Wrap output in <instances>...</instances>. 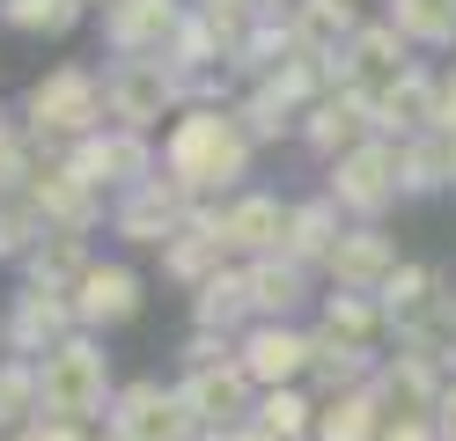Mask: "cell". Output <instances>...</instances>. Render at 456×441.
I'll list each match as a JSON object with an SVG mask.
<instances>
[{"label":"cell","instance_id":"obj_1","mask_svg":"<svg viewBox=\"0 0 456 441\" xmlns=\"http://www.w3.org/2000/svg\"><path fill=\"white\" fill-rule=\"evenodd\" d=\"M250 162H258V147L236 126V110H184L177 126L162 133V176L184 184L191 199L250 192Z\"/></svg>","mask_w":456,"mask_h":441},{"label":"cell","instance_id":"obj_2","mask_svg":"<svg viewBox=\"0 0 456 441\" xmlns=\"http://www.w3.org/2000/svg\"><path fill=\"white\" fill-rule=\"evenodd\" d=\"M15 110H22V133L37 140V155H67V147L96 140L110 126V118H103V67H89V59H60V67H45L15 96Z\"/></svg>","mask_w":456,"mask_h":441},{"label":"cell","instance_id":"obj_3","mask_svg":"<svg viewBox=\"0 0 456 441\" xmlns=\"http://www.w3.org/2000/svg\"><path fill=\"white\" fill-rule=\"evenodd\" d=\"M110 397H118V375H110L103 339L74 331L37 361V420H74V427H103Z\"/></svg>","mask_w":456,"mask_h":441},{"label":"cell","instance_id":"obj_4","mask_svg":"<svg viewBox=\"0 0 456 441\" xmlns=\"http://www.w3.org/2000/svg\"><path fill=\"white\" fill-rule=\"evenodd\" d=\"M184 110H191V96L169 59H103V118L110 126L162 140Z\"/></svg>","mask_w":456,"mask_h":441},{"label":"cell","instance_id":"obj_5","mask_svg":"<svg viewBox=\"0 0 456 441\" xmlns=\"http://www.w3.org/2000/svg\"><path fill=\"white\" fill-rule=\"evenodd\" d=\"M324 199L354 228H383V214L405 199V192H397V140H361L354 155L324 162Z\"/></svg>","mask_w":456,"mask_h":441},{"label":"cell","instance_id":"obj_6","mask_svg":"<svg viewBox=\"0 0 456 441\" xmlns=\"http://www.w3.org/2000/svg\"><path fill=\"white\" fill-rule=\"evenodd\" d=\"M103 434H118V441H199V420L184 412L177 382L133 375V382H118V397H110Z\"/></svg>","mask_w":456,"mask_h":441},{"label":"cell","instance_id":"obj_7","mask_svg":"<svg viewBox=\"0 0 456 441\" xmlns=\"http://www.w3.org/2000/svg\"><path fill=\"white\" fill-rule=\"evenodd\" d=\"M191 206H199V199H191L184 184H169V176L155 169L148 184H133V192L110 199V221H103V228L118 235L126 250H162L169 235H184V228H191Z\"/></svg>","mask_w":456,"mask_h":441},{"label":"cell","instance_id":"obj_8","mask_svg":"<svg viewBox=\"0 0 456 441\" xmlns=\"http://www.w3.org/2000/svg\"><path fill=\"white\" fill-rule=\"evenodd\" d=\"M67 169H74V176H81L89 192L118 199V192L148 184V176L162 169V140H148V133H126V126H103L96 140L67 147Z\"/></svg>","mask_w":456,"mask_h":441},{"label":"cell","instance_id":"obj_9","mask_svg":"<svg viewBox=\"0 0 456 441\" xmlns=\"http://www.w3.org/2000/svg\"><path fill=\"white\" fill-rule=\"evenodd\" d=\"M140 309H148V273H140L133 257H96L89 273H81V287H74V323L89 339L126 331Z\"/></svg>","mask_w":456,"mask_h":441},{"label":"cell","instance_id":"obj_10","mask_svg":"<svg viewBox=\"0 0 456 441\" xmlns=\"http://www.w3.org/2000/svg\"><path fill=\"white\" fill-rule=\"evenodd\" d=\"M191 0H103L96 8V45L110 59H162L177 37Z\"/></svg>","mask_w":456,"mask_h":441},{"label":"cell","instance_id":"obj_11","mask_svg":"<svg viewBox=\"0 0 456 441\" xmlns=\"http://www.w3.org/2000/svg\"><path fill=\"white\" fill-rule=\"evenodd\" d=\"M288 206L295 199H280V192H236V199H221V250L228 265H258V257H280L288 250Z\"/></svg>","mask_w":456,"mask_h":441},{"label":"cell","instance_id":"obj_12","mask_svg":"<svg viewBox=\"0 0 456 441\" xmlns=\"http://www.w3.org/2000/svg\"><path fill=\"white\" fill-rule=\"evenodd\" d=\"M74 294H52V287H22L0 302V339H8V353H22V361H45L60 339H74Z\"/></svg>","mask_w":456,"mask_h":441},{"label":"cell","instance_id":"obj_13","mask_svg":"<svg viewBox=\"0 0 456 441\" xmlns=\"http://www.w3.org/2000/svg\"><path fill=\"white\" fill-rule=\"evenodd\" d=\"M22 199L37 206V221H45L52 235H96V228L110 221V199L81 184V176L67 169V155H45V162H37V176H30V192H22Z\"/></svg>","mask_w":456,"mask_h":441},{"label":"cell","instance_id":"obj_14","mask_svg":"<svg viewBox=\"0 0 456 441\" xmlns=\"http://www.w3.org/2000/svg\"><path fill=\"white\" fill-rule=\"evenodd\" d=\"M405 67H412V45L397 37L383 15H368L354 37H346V52H331V59H324V81H331V88H361V96H376V88L397 81Z\"/></svg>","mask_w":456,"mask_h":441},{"label":"cell","instance_id":"obj_15","mask_svg":"<svg viewBox=\"0 0 456 441\" xmlns=\"http://www.w3.org/2000/svg\"><path fill=\"white\" fill-rule=\"evenodd\" d=\"M368 110H376V140H419V133H442V74L427 67V59H412L397 81H383L376 96H368Z\"/></svg>","mask_w":456,"mask_h":441},{"label":"cell","instance_id":"obj_16","mask_svg":"<svg viewBox=\"0 0 456 441\" xmlns=\"http://www.w3.org/2000/svg\"><path fill=\"white\" fill-rule=\"evenodd\" d=\"M295 140H302L317 162H338V155H354L361 140H376V110H368L361 88H331V96H317V103L302 110Z\"/></svg>","mask_w":456,"mask_h":441},{"label":"cell","instance_id":"obj_17","mask_svg":"<svg viewBox=\"0 0 456 441\" xmlns=\"http://www.w3.org/2000/svg\"><path fill=\"white\" fill-rule=\"evenodd\" d=\"M236 361L258 390H295L309 382V323H250L236 339Z\"/></svg>","mask_w":456,"mask_h":441},{"label":"cell","instance_id":"obj_18","mask_svg":"<svg viewBox=\"0 0 456 441\" xmlns=\"http://www.w3.org/2000/svg\"><path fill=\"white\" fill-rule=\"evenodd\" d=\"M177 397H184V412L199 420V434H214V427H243V420H250L258 382L243 375V361H221V368H191V375H177Z\"/></svg>","mask_w":456,"mask_h":441},{"label":"cell","instance_id":"obj_19","mask_svg":"<svg viewBox=\"0 0 456 441\" xmlns=\"http://www.w3.org/2000/svg\"><path fill=\"white\" fill-rule=\"evenodd\" d=\"M397 235L390 228H354L346 221V235H338V250H331V265H324V287H338V294H383V280L397 273Z\"/></svg>","mask_w":456,"mask_h":441},{"label":"cell","instance_id":"obj_20","mask_svg":"<svg viewBox=\"0 0 456 441\" xmlns=\"http://www.w3.org/2000/svg\"><path fill=\"white\" fill-rule=\"evenodd\" d=\"M442 390H449V375L435 361H412V353H383L376 382H368V397L383 404V420H435Z\"/></svg>","mask_w":456,"mask_h":441},{"label":"cell","instance_id":"obj_21","mask_svg":"<svg viewBox=\"0 0 456 441\" xmlns=\"http://www.w3.org/2000/svg\"><path fill=\"white\" fill-rule=\"evenodd\" d=\"M250 273V316L258 323H302L309 302H324L317 294V273L295 257H258V265H243Z\"/></svg>","mask_w":456,"mask_h":441},{"label":"cell","instance_id":"obj_22","mask_svg":"<svg viewBox=\"0 0 456 441\" xmlns=\"http://www.w3.org/2000/svg\"><path fill=\"white\" fill-rule=\"evenodd\" d=\"M368 15L354 8V0H288V45L295 59H331V52H346V37L361 29Z\"/></svg>","mask_w":456,"mask_h":441},{"label":"cell","instance_id":"obj_23","mask_svg":"<svg viewBox=\"0 0 456 441\" xmlns=\"http://www.w3.org/2000/svg\"><path fill=\"white\" fill-rule=\"evenodd\" d=\"M376 302H383V323H390V339H397V331H412V323L442 316V302H449V280H442L427 257H405V265H397V273L383 280V294H376Z\"/></svg>","mask_w":456,"mask_h":441},{"label":"cell","instance_id":"obj_24","mask_svg":"<svg viewBox=\"0 0 456 441\" xmlns=\"http://www.w3.org/2000/svg\"><path fill=\"white\" fill-rule=\"evenodd\" d=\"M383 368V353L376 346H346V339H331L309 323V390L317 397H346V390H368Z\"/></svg>","mask_w":456,"mask_h":441},{"label":"cell","instance_id":"obj_25","mask_svg":"<svg viewBox=\"0 0 456 441\" xmlns=\"http://www.w3.org/2000/svg\"><path fill=\"white\" fill-rule=\"evenodd\" d=\"M338 235H346V214H338L324 192H309V199L288 206V250H280V257H295V265H309V273L324 280V265H331V250H338Z\"/></svg>","mask_w":456,"mask_h":441},{"label":"cell","instance_id":"obj_26","mask_svg":"<svg viewBox=\"0 0 456 441\" xmlns=\"http://www.w3.org/2000/svg\"><path fill=\"white\" fill-rule=\"evenodd\" d=\"M250 273L243 265H221V273L191 294V331H221V339H243L250 331Z\"/></svg>","mask_w":456,"mask_h":441},{"label":"cell","instance_id":"obj_27","mask_svg":"<svg viewBox=\"0 0 456 441\" xmlns=\"http://www.w3.org/2000/svg\"><path fill=\"white\" fill-rule=\"evenodd\" d=\"M317 331L346 339V346H376V353H390V323H383V302H376V294H338V287H324Z\"/></svg>","mask_w":456,"mask_h":441},{"label":"cell","instance_id":"obj_28","mask_svg":"<svg viewBox=\"0 0 456 441\" xmlns=\"http://www.w3.org/2000/svg\"><path fill=\"white\" fill-rule=\"evenodd\" d=\"M96 265V250H89V235H45V243L22 257V287H52V294H74L81 287V273Z\"/></svg>","mask_w":456,"mask_h":441},{"label":"cell","instance_id":"obj_29","mask_svg":"<svg viewBox=\"0 0 456 441\" xmlns=\"http://www.w3.org/2000/svg\"><path fill=\"white\" fill-rule=\"evenodd\" d=\"M376 15L412 52H456V0H383Z\"/></svg>","mask_w":456,"mask_h":441},{"label":"cell","instance_id":"obj_30","mask_svg":"<svg viewBox=\"0 0 456 441\" xmlns=\"http://www.w3.org/2000/svg\"><path fill=\"white\" fill-rule=\"evenodd\" d=\"M397 192L405 199H442L449 184V133H419V140H397Z\"/></svg>","mask_w":456,"mask_h":441},{"label":"cell","instance_id":"obj_31","mask_svg":"<svg viewBox=\"0 0 456 441\" xmlns=\"http://www.w3.org/2000/svg\"><path fill=\"white\" fill-rule=\"evenodd\" d=\"M250 427L265 441H309L317 434V390H309V382H295V390H258Z\"/></svg>","mask_w":456,"mask_h":441},{"label":"cell","instance_id":"obj_32","mask_svg":"<svg viewBox=\"0 0 456 441\" xmlns=\"http://www.w3.org/2000/svg\"><path fill=\"white\" fill-rule=\"evenodd\" d=\"M89 22L81 0H0V29H15V37H37V45H60L74 29Z\"/></svg>","mask_w":456,"mask_h":441},{"label":"cell","instance_id":"obj_33","mask_svg":"<svg viewBox=\"0 0 456 441\" xmlns=\"http://www.w3.org/2000/svg\"><path fill=\"white\" fill-rule=\"evenodd\" d=\"M383 404L368 390H346V397H317V434L309 441H383Z\"/></svg>","mask_w":456,"mask_h":441},{"label":"cell","instance_id":"obj_34","mask_svg":"<svg viewBox=\"0 0 456 441\" xmlns=\"http://www.w3.org/2000/svg\"><path fill=\"white\" fill-rule=\"evenodd\" d=\"M155 257H162V280H169V287H184V294H199V287H207V280L221 273V265H228V250L214 243V235H199V228L169 235V243H162Z\"/></svg>","mask_w":456,"mask_h":441},{"label":"cell","instance_id":"obj_35","mask_svg":"<svg viewBox=\"0 0 456 441\" xmlns=\"http://www.w3.org/2000/svg\"><path fill=\"white\" fill-rule=\"evenodd\" d=\"M22 427H37V361L0 353V441Z\"/></svg>","mask_w":456,"mask_h":441},{"label":"cell","instance_id":"obj_36","mask_svg":"<svg viewBox=\"0 0 456 441\" xmlns=\"http://www.w3.org/2000/svg\"><path fill=\"white\" fill-rule=\"evenodd\" d=\"M236 126L250 133V147H280V140H295L302 110H295V103H280L273 88H243V96H236Z\"/></svg>","mask_w":456,"mask_h":441},{"label":"cell","instance_id":"obj_37","mask_svg":"<svg viewBox=\"0 0 456 441\" xmlns=\"http://www.w3.org/2000/svg\"><path fill=\"white\" fill-rule=\"evenodd\" d=\"M37 140L22 133V110L15 103H0V199H15V192H30V176H37Z\"/></svg>","mask_w":456,"mask_h":441},{"label":"cell","instance_id":"obj_38","mask_svg":"<svg viewBox=\"0 0 456 441\" xmlns=\"http://www.w3.org/2000/svg\"><path fill=\"white\" fill-rule=\"evenodd\" d=\"M162 59H169V67H177L184 81H199V74H221V67H228V45H221L214 29L184 8V22H177V37H169V52H162Z\"/></svg>","mask_w":456,"mask_h":441},{"label":"cell","instance_id":"obj_39","mask_svg":"<svg viewBox=\"0 0 456 441\" xmlns=\"http://www.w3.org/2000/svg\"><path fill=\"white\" fill-rule=\"evenodd\" d=\"M45 235H52V228L37 221V206L22 199V192H15V199H0V265H15V273H22V257H30Z\"/></svg>","mask_w":456,"mask_h":441},{"label":"cell","instance_id":"obj_40","mask_svg":"<svg viewBox=\"0 0 456 441\" xmlns=\"http://www.w3.org/2000/svg\"><path fill=\"white\" fill-rule=\"evenodd\" d=\"M221 361H236V339H221V331H184V346H177V375H191V368H221Z\"/></svg>","mask_w":456,"mask_h":441},{"label":"cell","instance_id":"obj_41","mask_svg":"<svg viewBox=\"0 0 456 441\" xmlns=\"http://www.w3.org/2000/svg\"><path fill=\"white\" fill-rule=\"evenodd\" d=\"M103 427H74V420H37V441H96Z\"/></svg>","mask_w":456,"mask_h":441},{"label":"cell","instance_id":"obj_42","mask_svg":"<svg viewBox=\"0 0 456 441\" xmlns=\"http://www.w3.org/2000/svg\"><path fill=\"white\" fill-rule=\"evenodd\" d=\"M383 441H442V434H435V420H390Z\"/></svg>","mask_w":456,"mask_h":441},{"label":"cell","instance_id":"obj_43","mask_svg":"<svg viewBox=\"0 0 456 441\" xmlns=\"http://www.w3.org/2000/svg\"><path fill=\"white\" fill-rule=\"evenodd\" d=\"M442 133L456 140V59H449V67H442Z\"/></svg>","mask_w":456,"mask_h":441},{"label":"cell","instance_id":"obj_44","mask_svg":"<svg viewBox=\"0 0 456 441\" xmlns=\"http://www.w3.org/2000/svg\"><path fill=\"white\" fill-rule=\"evenodd\" d=\"M435 434H442V441H456V382H449L442 404H435Z\"/></svg>","mask_w":456,"mask_h":441},{"label":"cell","instance_id":"obj_45","mask_svg":"<svg viewBox=\"0 0 456 441\" xmlns=\"http://www.w3.org/2000/svg\"><path fill=\"white\" fill-rule=\"evenodd\" d=\"M199 441H265V434H258V427L243 420V427H214V434H199Z\"/></svg>","mask_w":456,"mask_h":441},{"label":"cell","instance_id":"obj_46","mask_svg":"<svg viewBox=\"0 0 456 441\" xmlns=\"http://www.w3.org/2000/svg\"><path fill=\"white\" fill-rule=\"evenodd\" d=\"M442 316H449V331H456V287H449V302H442Z\"/></svg>","mask_w":456,"mask_h":441},{"label":"cell","instance_id":"obj_47","mask_svg":"<svg viewBox=\"0 0 456 441\" xmlns=\"http://www.w3.org/2000/svg\"><path fill=\"white\" fill-rule=\"evenodd\" d=\"M8 441H37V427H22V434H8Z\"/></svg>","mask_w":456,"mask_h":441},{"label":"cell","instance_id":"obj_48","mask_svg":"<svg viewBox=\"0 0 456 441\" xmlns=\"http://www.w3.org/2000/svg\"><path fill=\"white\" fill-rule=\"evenodd\" d=\"M449 184H456V140H449Z\"/></svg>","mask_w":456,"mask_h":441},{"label":"cell","instance_id":"obj_49","mask_svg":"<svg viewBox=\"0 0 456 441\" xmlns=\"http://www.w3.org/2000/svg\"><path fill=\"white\" fill-rule=\"evenodd\" d=\"M81 8H89V15H96V8H103V0H81Z\"/></svg>","mask_w":456,"mask_h":441},{"label":"cell","instance_id":"obj_50","mask_svg":"<svg viewBox=\"0 0 456 441\" xmlns=\"http://www.w3.org/2000/svg\"><path fill=\"white\" fill-rule=\"evenodd\" d=\"M96 441H118V434H96Z\"/></svg>","mask_w":456,"mask_h":441},{"label":"cell","instance_id":"obj_51","mask_svg":"<svg viewBox=\"0 0 456 441\" xmlns=\"http://www.w3.org/2000/svg\"><path fill=\"white\" fill-rule=\"evenodd\" d=\"M0 353H8V339H0Z\"/></svg>","mask_w":456,"mask_h":441},{"label":"cell","instance_id":"obj_52","mask_svg":"<svg viewBox=\"0 0 456 441\" xmlns=\"http://www.w3.org/2000/svg\"><path fill=\"white\" fill-rule=\"evenodd\" d=\"M354 8H361V0H354Z\"/></svg>","mask_w":456,"mask_h":441}]
</instances>
